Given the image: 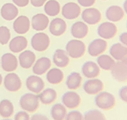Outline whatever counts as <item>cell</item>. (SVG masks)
Wrapping results in <instances>:
<instances>
[{
    "mask_svg": "<svg viewBox=\"0 0 127 120\" xmlns=\"http://www.w3.org/2000/svg\"><path fill=\"white\" fill-rule=\"evenodd\" d=\"M117 101L113 94L108 92H101L95 95V104L101 110H111L116 105Z\"/></svg>",
    "mask_w": 127,
    "mask_h": 120,
    "instance_id": "6da1fadb",
    "label": "cell"
},
{
    "mask_svg": "<svg viewBox=\"0 0 127 120\" xmlns=\"http://www.w3.org/2000/svg\"><path fill=\"white\" fill-rule=\"evenodd\" d=\"M39 99L37 94L28 92L23 95L19 101L20 107L22 110L26 111L29 114L34 113L39 108Z\"/></svg>",
    "mask_w": 127,
    "mask_h": 120,
    "instance_id": "7a4b0ae2",
    "label": "cell"
},
{
    "mask_svg": "<svg viewBox=\"0 0 127 120\" xmlns=\"http://www.w3.org/2000/svg\"><path fill=\"white\" fill-rule=\"evenodd\" d=\"M65 51L68 57L73 59H79L85 55L86 47L84 42L80 39L69 40L65 46Z\"/></svg>",
    "mask_w": 127,
    "mask_h": 120,
    "instance_id": "3957f363",
    "label": "cell"
},
{
    "mask_svg": "<svg viewBox=\"0 0 127 120\" xmlns=\"http://www.w3.org/2000/svg\"><path fill=\"white\" fill-rule=\"evenodd\" d=\"M51 40L49 36L43 32L37 33L32 37L31 46L33 50L38 52H42L47 50L50 46Z\"/></svg>",
    "mask_w": 127,
    "mask_h": 120,
    "instance_id": "277c9868",
    "label": "cell"
},
{
    "mask_svg": "<svg viewBox=\"0 0 127 120\" xmlns=\"http://www.w3.org/2000/svg\"><path fill=\"white\" fill-rule=\"evenodd\" d=\"M117 27L113 22L105 21L98 26L97 34L101 39L104 40L112 39L117 34Z\"/></svg>",
    "mask_w": 127,
    "mask_h": 120,
    "instance_id": "5b68a950",
    "label": "cell"
},
{
    "mask_svg": "<svg viewBox=\"0 0 127 120\" xmlns=\"http://www.w3.org/2000/svg\"><path fill=\"white\" fill-rule=\"evenodd\" d=\"M4 87L10 92H16L21 90L22 82L19 75L16 73H8L3 79Z\"/></svg>",
    "mask_w": 127,
    "mask_h": 120,
    "instance_id": "8992f818",
    "label": "cell"
},
{
    "mask_svg": "<svg viewBox=\"0 0 127 120\" xmlns=\"http://www.w3.org/2000/svg\"><path fill=\"white\" fill-rule=\"evenodd\" d=\"M62 104L69 110H75L80 106L82 103V98L77 92L74 91H68L62 96Z\"/></svg>",
    "mask_w": 127,
    "mask_h": 120,
    "instance_id": "52a82bcc",
    "label": "cell"
},
{
    "mask_svg": "<svg viewBox=\"0 0 127 120\" xmlns=\"http://www.w3.org/2000/svg\"><path fill=\"white\" fill-rule=\"evenodd\" d=\"M82 19L86 24L94 25L100 22L102 19V14L100 11L95 7H87L81 13Z\"/></svg>",
    "mask_w": 127,
    "mask_h": 120,
    "instance_id": "ba28073f",
    "label": "cell"
},
{
    "mask_svg": "<svg viewBox=\"0 0 127 120\" xmlns=\"http://www.w3.org/2000/svg\"><path fill=\"white\" fill-rule=\"evenodd\" d=\"M108 49V43L107 40L103 39H95L89 44L87 52L90 56L94 57H97L103 54Z\"/></svg>",
    "mask_w": 127,
    "mask_h": 120,
    "instance_id": "9c48e42d",
    "label": "cell"
},
{
    "mask_svg": "<svg viewBox=\"0 0 127 120\" xmlns=\"http://www.w3.org/2000/svg\"><path fill=\"white\" fill-rule=\"evenodd\" d=\"M82 87L86 94L95 96L103 92V88H104V84L100 79L95 78L86 80L83 84Z\"/></svg>",
    "mask_w": 127,
    "mask_h": 120,
    "instance_id": "30bf717a",
    "label": "cell"
},
{
    "mask_svg": "<svg viewBox=\"0 0 127 120\" xmlns=\"http://www.w3.org/2000/svg\"><path fill=\"white\" fill-rule=\"evenodd\" d=\"M25 85L30 92L39 94L45 88V83L38 75H30L26 78Z\"/></svg>",
    "mask_w": 127,
    "mask_h": 120,
    "instance_id": "8fae6325",
    "label": "cell"
},
{
    "mask_svg": "<svg viewBox=\"0 0 127 120\" xmlns=\"http://www.w3.org/2000/svg\"><path fill=\"white\" fill-rule=\"evenodd\" d=\"M82 13V9L78 3L69 2L62 7V16L67 20H75L79 17Z\"/></svg>",
    "mask_w": 127,
    "mask_h": 120,
    "instance_id": "7c38bea8",
    "label": "cell"
},
{
    "mask_svg": "<svg viewBox=\"0 0 127 120\" xmlns=\"http://www.w3.org/2000/svg\"><path fill=\"white\" fill-rule=\"evenodd\" d=\"M18 59L12 53H4L1 57V67L3 71L11 73L18 68Z\"/></svg>",
    "mask_w": 127,
    "mask_h": 120,
    "instance_id": "4fadbf2b",
    "label": "cell"
},
{
    "mask_svg": "<svg viewBox=\"0 0 127 120\" xmlns=\"http://www.w3.org/2000/svg\"><path fill=\"white\" fill-rule=\"evenodd\" d=\"M110 71L112 78L116 81L119 83L127 82V66L123 61H116Z\"/></svg>",
    "mask_w": 127,
    "mask_h": 120,
    "instance_id": "5bb4252c",
    "label": "cell"
},
{
    "mask_svg": "<svg viewBox=\"0 0 127 120\" xmlns=\"http://www.w3.org/2000/svg\"><path fill=\"white\" fill-rule=\"evenodd\" d=\"M82 73L84 77L88 79L98 78L100 75V68L97 63L94 61H86L82 66Z\"/></svg>",
    "mask_w": 127,
    "mask_h": 120,
    "instance_id": "9a60e30c",
    "label": "cell"
},
{
    "mask_svg": "<svg viewBox=\"0 0 127 120\" xmlns=\"http://www.w3.org/2000/svg\"><path fill=\"white\" fill-rule=\"evenodd\" d=\"M31 27V22L26 16L16 17L13 22V30L16 34L23 35L26 34Z\"/></svg>",
    "mask_w": 127,
    "mask_h": 120,
    "instance_id": "2e32d148",
    "label": "cell"
},
{
    "mask_svg": "<svg viewBox=\"0 0 127 120\" xmlns=\"http://www.w3.org/2000/svg\"><path fill=\"white\" fill-rule=\"evenodd\" d=\"M105 16L108 21L113 23L119 22L125 16V11L120 6L112 5L107 8L105 11Z\"/></svg>",
    "mask_w": 127,
    "mask_h": 120,
    "instance_id": "e0dca14e",
    "label": "cell"
},
{
    "mask_svg": "<svg viewBox=\"0 0 127 120\" xmlns=\"http://www.w3.org/2000/svg\"><path fill=\"white\" fill-rule=\"evenodd\" d=\"M89 33L88 25L84 21H76L71 26V34L74 39H82Z\"/></svg>",
    "mask_w": 127,
    "mask_h": 120,
    "instance_id": "ac0fdd59",
    "label": "cell"
},
{
    "mask_svg": "<svg viewBox=\"0 0 127 120\" xmlns=\"http://www.w3.org/2000/svg\"><path fill=\"white\" fill-rule=\"evenodd\" d=\"M51 66V60L48 57H42L37 59L33 65V73L35 75H42L46 74Z\"/></svg>",
    "mask_w": 127,
    "mask_h": 120,
    "instance_id": "d6986e66",
    "label": "cell"
},
{
    "mask_svg": "<svg viewBox=\"0 0 127 120\" xmlns=\"http://www.w3.org/2000/svg\"><path fill=\"white\" fill-rule=\"evenodd\" d=\"M36 61V55L32 51L25 50L21 52L19 55L18 62L23 69H30L33 67Z\"/></svg>",
    "mask_w": 127,
    "mask_h": 120,
    "instance_id": "ffe728a7",
    "label": "cell"
},
{
    "mask_svg": "<svg viewBox=\"0 0 127 120\" xmlns=\"http://www.w3.org/2000/svg\"><path fill=\"white\" fill-rule=\"evenodd\" d=\"M67 30V24L65 20L61 18H55L51 21L49 25L50 33L56 37H60L65 33Z\"/></svg>",
    "mask_w": 127,
    "mask_h": 120,
    "instance_id": "44dd1931",
    "label": "cell"
},
{
    "mask_svg": "<svg viewBox=\"0 0 127 120\" xmlns=\"http://www.w3.org/2000/svg\"><path fill=\"white\" fill-rule=\"evenodd\" d=\"M109 55L116 61H122L127 57V47L122 43H116L111 46Z\"/></svg>",
    "mask_w": 127,
    "mask_h": 120,
    "instance_id": "7402d4cb",
    "label": "cell"
},
{
    "mask_svg": "<svg viewBox=\"0 0 127 120\" xmlns=\"http://www.w3.org/2000/svg\"><path fill=\"white\" fill-rule=\"evenodd\" d=\"M49 19L47 16L42 13H37L32 17L31 27L36 31H43L48 27Z\"/></svg>",
    "mask_w": 127,
    "mask_h": 120,
    "instance_id": "603a6c76",
    "label": "cell"
},
{
    "mask_svg": "<svg viewBox=\"0 0 127 120\" xmlns=\"http://www.w3.org/2000/svg\"><path fill=\"white\" fill-rule=\"evenodd\" d=\"M52 60L58 68H65L70 63V57L66 51L63 49H56L53 54Z\"/></svg>",
    "mask_w": 127,
    "mask_h": 120,
    "instance_id": "cb8c5ba5",
    "label": "cell"
},
{
    "mask_svg": "<svg viewBox=\"0 0 127 120\" xmlns=\"http://www.w3.org/2000/svg\"><path fill=\"white\" fill-rule=\"evenodd\" d=\"M28 46V40L24 36H16L10 40L9 49L13 53H21V52L25 51Z\"/></svg>",
    "mask_w": 127,
    "mask_h": 120,
    "instance_id": "d4e9b609",
    "label": "cell"
},
{
    "mask_svg": "<svg viewBox=\"0 0 127 120\" xmlns=\"http://www.w3.org/2000/svg\"><path fill=\"white\" fill-rule=\"evenodd\" d=\"M1 16L5 20H13L19 14L18 7L13 3H5L1 7Z\"/></svg>",
    "mask_w": 127,
    "mask_h": 120,
    "instance_id": "484cf974",
    "label": "cell"
},
{
    "mask_svg": "<svg viewBox=\"0 0 127 120\" xmlns=\"http://www.w3.org/2000/svg\"><path fill=\"white\" fill-rule=\"evenodd\" d=\"M39 101L42 105H52L57 99V92L53 88H47L44 89L38 94Z\"/></svg>",
    "mask_w": 127,
    "mask_h": 120,
    "instance_id": "4316f807",
    "label": "cell"
},
{
    "mask_svg": "<svg viewBox=\"0 0 127 120\" xmlns=\"http://www.w3.org/2000/svg\"><path fill=\"white\" fill-rule=\"evenodd\" d=\"M46 78L50 84L57 85V84L62 83L64 75V72L60 68H52L47 72Z\"/></svg>",
    "mask_w": 127,
    "mask_h": 120,
    "instance_id": "83f0119b",
    "label": "cell"
},
{
    "mask_svg": "<svg viewBox=\"0 0 127 120\" xmlns=\"http://www.w3.org/2000/svg\"><path fill=\"white\" fill-rule=\"evenodd\" d=\"M82 83V77L78 72H72L66 79V86L70 91L80 88Z\"/></svg>",
    "mask_w": 127,
    "mask_h": 120,
    "instance_id": "f1b7e54d",
    "label": "cell"
},
{
    "mask_svg": "<svg viewBox=\"0 0 127 120\" xmlns=\"http://www.w3.org/2000/svg\"><path fill=\"white\" fill-rule=\"evenodd\" d=\"M67 108L61 103H56L51 109V117L53 120H64L67 115Z\"/></svg>",
    "mask_w": 127,
    "mask_h": 120,
    "instance_id": "f546056e",
    "label": "cell"
},
{
    "mask_svg": "<svg viewBox=\"0 0 127 120\" xmlns=\"http://www.w3.org/2000/svg\"><path fill=\"white\" fill-rule=\"evenodd\" d=\"M116 63L113 58H112L110 55L107 54H102L97 57V64L99 66L100 69L103 70H107V71H110L112 69V67Z\"/></svg>",
    "mask_w": 127,
    "mask_h": 120,
    "instance_id": "4dcf8cb0",
    "label": "cell"
},
{
    "mask_svg": "<svg viewBox=\"0 0 127 120\" xmlns=\"http://www.w3.org/2000/svg\"><path fill=\"white\" fill-rule=\"evenodd\" d=\"M14 114V105L10 100L3 99L0 101V116L3 119H10Z\"/></svg>",
    "mask_w": 127,
    "mask_h": 120,
    "instance_id": "1f68e13d",
    "label": "cell"
},
{
    "mask_svg": "<svg viewBox=\"0 0 127 120\" xmlns=\"http://www.w3.org/2000/svg\"><path fill=\"white\" fill-rule=\"evenodd\" d=\"M61 10V7L58 1L56 0H49L44 4L45 13L49 16H56L59 15Z\"/></svg>",
    "mask_w": 127,
    "mask_h": 120,
    "instance_id": "d6a6232c",
    "label": "cell"
},
{
    "mask_svg": "<svg viewBox=\"0 0 127 120\" xmlns=\"http://www.w3.org/2000/svg\"><path fill=\"white\" fill-rule=\"evenodd\" d=\"M84 120H107L105 115L99 110H90L83 115Z\"/></svg>",
    "mask_w": 127,
    "mask_h": 120,
    "instance_id": "836d02e7",
    "label": "cell"
},
{
    "mask_svg": "<svg viewBox=\"0 0 127 120\" xmlns=\"http://www.w3.org/2000/svg\"><path fill=\"white\" fill-rule=\"evenodd\" d=\"M11 40V32L7 26H0V43L6 45Z\"/></svg>",
    "mask_w": 127,
    "mask_h": 120,
    "instance_id": "e575fe53",
    "label": "cell"
},
{
    "mask_svg": "<svg viewBox=\"0 0 127 120\" xmlns=\"http://www.w3.org/2000/svg\"><path fill=\"white\" fill-rule=\"evenodd\" d=\"M64 120H84V117L80 111L73 110L70 112L67 113Z\"/></svg>",
    "mask_w": 127,
    "mask_h": 120,
    "instance_id": "d590c367",
    "label": "cell"
},
{
    "mask_svg": "<svg viewBox=\"0 0 127 120\" xmlns=\"http://www.w3.org/2000/svg\"><path fill=\"white\" fill-rule=\"evenodd\" d=\"M14 120H30V114L24 110L18 111L14 115Z\"/></svg>",
    "mask_w": 127,
    "mask_h": 120,
    "instance_id": "8d00e7d4",
    "label": "cell"
},
{
    "mask_svg": "<svg viewBox=\"0 0 127 120\" xmlns=\"http://www.w3.org/2000/svg\"><path fill=\"white\" fill-rule=\"evenodd\" d=\"M96 0H77V3L80 7H91L93 6Z\"/></svg>",
    "mask_w": 127,
    "mask_h": 120,
    "instance_id": "74e56055",
    "label": "cell"
},
{
    "mask_svg": "<svg viewBox=\"0 0 127 120\" xmlns=\"http://www.w3.org/2000/svg\"><path fill=\"white\" fill-rule=\"evenodd\" d=\"M118 95H119V97L121 100L127 104V86L122 87V88L119 90Z\"/></svg>",
    "mask_w": 127,
    "mask_h": 120,
    "instance_id": "f35d334b",
    "label": "cell"
},
{
    "mask_svg": "<svg viewBox=\"0 0 127 120\" xmlns=\"http://www.w3.org/2000/svg\"><path fill=\"white\" fill-rule=\"evenodd\" d=\"M30 120H50L48 117L42 114H34L30 117Z\"/></svg>",
    "mask_w": 127,
    "mask_h": 120,
    "instance_id": "ab89813d",
    "label": "cell"
},
{
    "mask_svg": "<svg viewBox=\"0 0 127 120\" xmlns=\"http://www.w3.org/2000/svg\"><path fill=\"white\" fill-rule=\"evenodd\" d=\"M12 2H13V3L16 6V7H25L29 4L30 0H12Z\"/></svg>",
    "mask_w": 127,
    "mask_h": 120,
    "instance_id": "60d3db41",
    "label": "cell"
},
{
    "mask_svg": "<svg viewBox=\"0 0 127 120\" xmlns=\"http://www.w3.org/2000/svg\"><path fill=\"white\" fill-rule=\"evenodd\" d=\"M47 0H30V3L35 7H41L47 2Z\"/></svg>",
    "mask_w": 127,
    "mask_h": 120,
    "instance_id": "b9f144b4",
    "label": "cell"
},
{
    "mask_svg": "<svg viewBox=\"0 0 127 120\" xmlns=\"http://www.w3.org/2000/svg\"><path fill=\"white\" fill-rule=\"evenodd\" d=\"M119 39H120V43H122L123 45L127 47V32H124V33L121 34Z\"/></svg>",
    "mask_w": 127,
    "mask_h": 120,
    "instance_id": "7bdbcfd3",
    "label": "cell"
},
{
    "mask_svg": "<svg viewBox=\"0 0 127 120\" xmlns=\"http://www.w3.org/2000/svg\"><path fill=\"white\" fill-rule=\"evenodd\" d=\"M122 8H123L124 11H125V14H126V15H127V0H126V1L123 2Z\"/></svg>",
    "mask_w": 127,
    "mask_h": 120,
    "instance_id": "ee69618b",
    "label": "cell"
},
{
    "mask_svg": "<svg viewBox=\"0 0 127 120\" xmlns=\"http://www.w3.org/2000/svg\"><path fill=\"white\" fill-rule=\"evenodd\" d=\"M2 82H3V78H2V74H0V86H1L2 84Z\"/></svg>",
    "mask_w": 127,
    "mask_h": 120,
    "instance_id": "f6af8a7d",
    "label": "cell"
},
{
    "mask_svg": "<svg viewBox=\"0 0 127 120\" xmlns=\"http://www.w3.org/2000/svg\"><path fill=\"white\" fill-rule=\"evenodd\" d=\"M122 61H123V63L125 64V65H126L127 66V57H126L125 59H124V60H123Z\"/></svg>",
    "mask_w": 127,
    "mask_h": 120,
    "instance_id": "bcb514c9",
    "label": "cell"
},
{
    "mask_svg": "<svg viewBox=\"0 0 127 120\" xmlns=\"http://www.w3.org/2000/svg\"><path fill=\"white\" fill-rule=\"evenodd\" d=\"M2 120H11L10 119H2Z\"/></svg>",
    "mask_w": 127,
    "mask_h": 120,
    "instance_id": "7dc6e473",
    "label": "cell"
},
{
    "mask_svg": "<svg viewBox=\"0 0 127 120\" xmlns=\"http://www.w3.org/2000/svg\"><path fill=\"white\" fill-rule=\"evenodd\" d=\"M0 66H1V59H0Z\"/></svg>",
    "mask_w": 127,
    "mask_h": 120,
    "instance_id": "c3c4849f",
    "label": "cell"
},
{
    "mask_svg": "<svg viewBox=\"0 0 127 120\" xmlns=\"http://www.w3.org/2000/svg\"><path fill=\"white\" fill-rule=\"evenodd\" d=\"M102 1H107V0H102Z\"/></svg>",
    "mask_w": 127,
    "mask_h": 120,
    "instance_id": "681fc988",
    "label": "cell"
},
{
    "mask_svg": "<svg viewBox=\"0 0 127 120\" xmlns=\"http://www.w3.org/2000/svg\"><path fill=\"white\" fill-rule=\"evenodd\" d=\"M126 27H127V22H126Z\"/></svg>",
    "mask_w": 127,
    "mask_h": 120,
    "instance_id": "f907efd6",
    "label": "cell"
}]
</instances>
